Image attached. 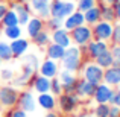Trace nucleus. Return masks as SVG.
I'll list each match as a JSON object with an SVG mask.
<instances>
[{
	"mask_svg": "<svg viewBox=\"0 0 120 117\" xmlns=\"http://www.w3.org/2000/svg\"><path fill=\"white\" fill-rule=\"evenodd\" d=\"M108 117H120V106H117V105H109Z\"/></svg>",
	"mask_w": 120,
	"mask_h": 117,
	"instance_id": "ea45409f",
	"label": "nucleus"
},
{
	"mask_svg": "<svg viewBox=\"0 0 120 117\" xmlns=\"http://www.w3.org/2000/svg\"><path fill=\"white\" fill-rule=\"evenodd\" d=\"M78 103H79V97L75 93H62L59 94V108L62 113L70 114L76 109Z\"/></svg>",
	"mask_w": 120,
	"mask_h": 117,
	"instance_id": "0eeeda50",
	"label": "nucleus"
},
{
	"mask_svg": "<svg viewBox=\"0 0 120 117\" xmlns=\"http://www.w3.org/2000/svg\"><path fill=\"white\" fill-rule=\"evenodd\" d=\"M52 41L53 43H56V44H59V46H62L64 49H67V47H70L71 46V37H70V34H68V30H65V29H56V30H53V34H52Z\"/></svg>",
	"mask_w": 120,
	"mask_h": 117,
	"instance_id": "4468645a",
	"label": "nucleus"
},
{
	"mask_svg": "<svg viewBox=\"0 0 120 117\" xmlns=\"http://www.w3.org/2000/svg\"><path fill=\"white\" fill-rule=\"evenodd\" d=\"M111 55L112 58H114V61H120V44H114V46L111 47Z\"/></svg>",
	"mask_w": 120,
	"mask_h": 117,
	"instance_id": "4c0bfd02",
	"label": "nucleus"
},
{
	"mask_svg": "<svg viewBox=\"0 0 120 117\" xmlns=\"http://www.w3.org/2000/svg\"><path fill=\"white\" fill-rule=\"evenodd\" d=\"M100 18L105 21H112L116 20V12H114V6L112 5H102L100 6Z\"/></svg>",
	"mask_w": 120,
	"mask_h": 117,
	"instance_id": "bb28decb",
	"label": "nucleus"
},
{
	"mask_svg": "<svg viewBox=\"0 0 120 117\" xmlns=\"http://www.w3.org/2000/svg\"><path fill=\"white\" fill-rule=\"evenodd\" d=\"M75 12V3L73 2H62V0H55L50 3V15L52 17H58L64 20L65 17Z\"/></svg>",
	"mask_w": 120,
	"mask_h": 117,
	"instance_id": "f03ea898",
	"label": "nucleus"
},
{
	"mask_svg": "<svg viewBox=\"0 0 120 117\" xmlns=\"http://www.w3.org/2000/svg\"><path fill=\"white\" fill-rule=\"evenodd\" d=\"M11 50H12V56L14 58H20V56H23L24 53L27 52V49H29V41L26 38H17V40H12L11 41Z\"/></svg>",
	"mask_w": 120,
	"mask_h": 117,
	"instance_id": "2eb2a0df",
	"label": "nucleus"
},
{
	"mask_svg": "<svg viewBox=\"0 0 120 117\" xmlns=\"http://www.w3.org/2000/svg\"><path fill=\"white\" fill-rule=\"evenodd\" d=\"M24 64L29 65V67H32L34 70H37V68L40 67V64H38V58H37L35 55H27V56H24Z\"/></svg>",
	"mask_w": 120,
	"mask_h": 117,
	"instance_id": "f704fd0d",
	"label": "nucleus"
},
{
	"mask_svg": "<svg viewBox=\"0 0 120 117\" xmlns=\"http://www.w3.org/2000/svg\"><path fill=\"white\" fill-rule=\"evenodd\" d=\"M62 67L64 70H68V72H78L81 68V64H82V59H81V47L78 46H70L65 49V53L62 56Z\"/></svg>",
	"mask_w": 120,
	"mask_h": 117,
	"instance_id": "f257e3e1",
	"label": "nucleus"
},
{
	"mask_svg": "<svg viewBox=\"0 0 120 117\" xmlns=\"http://www.w3.org/2000/svg\"><path fill=\"white\" fill-rule=\"evenodd\" d=\"M6 11H8V9H6V6L0 3V20H2V18H3V15L6 14Z\"/></svg>",
	"mask_w": 120,
	"mask_h": 117,
	"instance_id": "c03bdc74",
	"label": "nucleus"
},
{
	"mask_svg": "<svg viewBox=\"0 0 120 117\" xmlns=\"http://www.w3.org/2000/svg\"><path fill=\"white\" fill-rule=\"evenodd\" d=\"M71 32V40H73V43L76 44V46H87L88 43H90L91 40H93V30H91V27L85 26V24H82V26H78L75 27L73 30H70Z\"/></svg>",
	"mask_w": 120,
	"mask_h": 117,
	"instance_id": "7ed1b4c3",
	"label": "nucleus"
},
{
	"mask_svg": "<svg viewBox=\"0 0 120 117\" xmlns=\"http://www.w3.org/2000/svg\"><path fill=\"white\" fill-rule=\"evenodd\" d=\"M0 65H2V59H0Z\"/></svg>",
	"mask_w": 120,
	"mask_h": 117,
	"instance_id": "3c124183",
	"label": "nucleus"
},
{
	"mask_svg": "<svg viewBox=\"0 0 120 117\" xmlns=\"http://www.w3.org/2000/svg\"><path fill=\"white\" fill-rule=\"evenodd\" d=\"M62 24H64V20H62V18H58V17H50L49 20H47V27L52 29V30L59 29Z\"/></svg>",
	"mask_w": 120,
	"mask_h": 117,
	"instance_id": "72a5a7b5",
	"label": "nucleus"
},
{
	"mask_svg": "<svg viewBox=\"0 0 120 117\" xmlns=\"http://www.w3.org/2000/svg\"><path fill=\"white\" fill-rule=\"evenodd\" d=\"M111 40H112V43H114V44H119V40H120V24H116V26H114Z\"/></svg>",
	"mask_w": 120,
	"mask_h": 117,
	"instance_id": "e433bc0d",
	"label": "nucleus"
},
{
	"mask_svg": "<svg viewBox=\"0 0 120 117\" xmlns=\"http://www.w3.org/2000/svg\"><path fill=\"white\" fill-rule=\"evenodd\" d=\"M84 18H85V23L87 24H96L97 21H100V6L94 5L93 8H90L88 11L84 12Z\"/></svg>",
	"mask_w": 120,
	"mask_h": 117,
	"instance_id": "b1692460",
	"label": "nucleus"
},
{
	"mask_svg": "<svg viewBox=\"0 0 120 117\" xmlns=\"http://www.w3.org/2000/svg\"><path fill=\"white\" fill-rule=\"evenodd\" d=\"M109 113V103H97L94 108V117H108Z\"/></svg>",
	"mask_w": 120,
	"mask_h": 117,
	"instance_id": "473e14b6",
	"label": "nucleus"
},
{
	"mask_svg": "<svg viewBox=\"0 0 120 117\" xmlns=\"http://www.w3.org/2000/svg\"><path fill=\"white\" fill-rule=\"evenodd\" d=\"M14 11L17 12V17H18V24H20V26H26V24H27V21L30 20L29 9H27L24 5H21V3H15V5H14Z\"/></svg>",
	"mask_w": 120,
	"mask_h": 117,
	"instance_id": "5701e85b",
	"label": "nucleus"
},
{
	"mask_svg": "<svg viewBox=\"0 0 120 117\" xmlns=\"http://www.w3.org/2000/svg\"><path fill=\"white\" fill-rule=\"evenodd\" d=\"M119 44H120V40H119Z\"/></svg>",
	"mask_w": 120,
	"mask_h": 117,
	"instance_id": "603ef678",
	"label": "nucleus"
},
{
	"mask_svg": "<svg viewBox=\"0 0 120 117\" xmlns=\"http://www.w3.org/2000/svg\"><path fill=\"white\" fill-rule=\"evenodd\" d=\"M43 29H44V23H43V20H41L40 17L30 18V20L27 21V24H26V32H27V35H29L30 38H34V37H35L37 34H40Z\"/></svg>",
	"mask_w": 120,
	"mask_h": 117,
	"instance_id": "412c9836",
	"label": "nucleus"
},
{
	"mask_svg": "<svg viewBox=\"0 0 120 117\" xmlns=\"http://www.w3.org/2000/svg\"><path fill=\"white\" fill-rule=\"evenodd\" d=\"M18 94L20 93L14 87H11V85L2 87L0 88V103H2V106L9 108V109L12 106H15L17 105V100H18Z\"/></svg>",
	"mask_w": 120,
	"mask_h": 117,
	"instance_id": "423d86ee",
	"label": "nucleus"
},
{
	"mask_svg": "<svg viewBox=\"0 0 120 117\" xmlns=\"http://www.w3.org/2000/svg\"><path fill=\"white\" fill-rule=\"evenodd\" d=\"M2 108H3V106H2V103H0V111H2Z\"/></svg>",
	"mask_w": 120,
	"mask_h": 117,
	"instance_id": "09e8293b",
	"label": "nucleus"
},
{
	"mask_svg": "<svg viewBox=\"0 0 120 117\" xmlns=\"http://www.w3.org/2000/svg\"><path fill=\"white\" fill-rule=\"evenodd\" d=\"M50 91H52V94H55V96L62 94V84L56 76L50 79Z\"/></svg>",
	"mask_w": 120,
	"mask_h": 117,
	"instance_id": "2f4dec72",
	"label": "nucleus"
},
{
	"mask_svg": "<svg viewBox=\"0 0 120 117\" xmlns=\"http://www.w3.org/2000/svg\"><path fill=\"white\" fill-rule=\"evenodd\" d=\"M47 58L49 59H53V61H61L62 56H64L65 53V49L62 46H59V44L56 43H52V44H47Z\"/></svg>",
	"mask_w": 120,
	"mask_h": 117,
	"instance_id": "4be33fe9",
	"label": "nucleus"
},
{
	"mask_svg": "<svg viewBox=\"0 0 120 117\" xmlns=\"http://www.w3.org/2000/svg\"><path fill=\"white\" fill-rule=\"evenodd\" d=\"M85 23V18H84V12H81V11H75V12H71L68 17H65V20H64V27H65V30H73L75 27H78V26H82V24Z\"/></svg>",
	"mask_w": 120,
	"mask_h": 117,
	"instance_id": "f8f14e48",
	"label": "nucleus"
},
{
	"mask_svg": "<svg viewBox=\"0 0 120 117\" xmlns=\"http://www.w3.org/2000/svg\"><path fill=\"white\" fill-rule=\"evenodd\" d=\"M58 79L62 84V93H75V87H76L78 78L75 76L73 72H68V70L59 72Z\"/></svg>",
	"mask_w": 120,
	"mask_h": 117,
	"instance_id": "9d476101",
	"label": "nucleus"
},
{
	"mask_svg": "<svg viewBox=\"0 0 120 117\" xmlns=\"http://www.w3.org/2000/svg\"><path fill=\"white\" fill-rule=\"evenodd\" d=\"M96 87L97 85L91 84V82L85 81L84 78L82 79H78L76 82V87H75V94L78 97H93L94 96V91H96Z\"/></svg>",
	"mask_w": 120,
	"mask_h": 117,
	"instance_id": "9b49d317",
	"label": "nucleus"
},
{
	"mask_svg": "<svg viewBox=\"0 0 120 117\" xmlns=\"http://www.w3.org/2000/svg\"><path fill=\"white\" fill-rule=\"evenodd\" d=\"M32 40H34V43H35L38 47H44V46H47V44L50 43V35L46 32V30H41V32L37 34Z\"/></svg>",
	"mask_w": 120,
	"mask_h": 117,
	"instance_id": "7c9ffc66",
	"label": "nucleus"
},
{
	"mask_svg": "<svg viewBox=\"0 0 120 117\" xmlns=\"http://www.w3.org/2000/svg\"><path fill=\"white\" fill-rule=\"evenodd\" d=\"M9 117H27V113L23 111L21 108H15V109H12V111H11Z\"/></svg>",
	"mask_w": 120,
	"mask_h": 117,
	"instance_id": "a19ab883",
	"label": "nucleus"
},
{
	"mask_svg": "<svg viewBox=\"0 0 120 117\" xmlns=\"http://www.w3.org/2000/svg\"><path fill=\"white\" fill-rule=\"evenodd\" d=\"M109 105H117L120 106V88L117 91H114V96H112V100H111V103Z\"/></svg>",
	"mask_w": 120,
	"mask_h": 117,
	"instance_id": "79ce46f5",
	"label": "nucleus"
},
{
	"mask_svg": "<svg viewBox=\"0 0 120 117\" xmlns=\"http://www.w3.org/2000/svg\"><path fill=\"white\" fill-rule=\"evenodd\" d=\"M103 2H106V3H108V5H114V3L117 2V0H103Z\"/></svg>",
	"mask_w": 120,
	"mask_h": 117,
	"instance_id": "de8ad7c7",
	"label": "nucleus"
},
{
	"mask_svg": "<svg viewBox=\"0 0 120 117\" xmlns=\"http://www.w3.org/2000/svg\"><path fill=\"white\" fill-rule=\"evenodd\" d=\"M34 72H35V70H34L32 67H29V65L24 64L23 72H21V75L14 81V84H15V85H26V84H27V81H29V79H32Z\"/></svg>",
	"mask_w": 120,
	"mask_h": 117,
	"instance_id": "a878e982",
	"label": "nucleus"
},
{
	"mask_svg": "<svg viewBox=\"0 0 120 117\" xmlns=\"http://www.w3.org/2000/svg\"><path fill=\"white\" fill-rule=\"evenodd\" d=\"M0 76H2L3 81H11V79L14 78V73H12L11 68H3L2 73H0Z\"/></svg>",
	"mask_w": 120,
	"mask_h": 117,
	"instance_id": "58836bf2",
	"label": "nucleus"
},
{
	"mask_svg": "<svg viewBox=\"0 0 120 117\" xmlns=\"http://www.w3.org/2000/svg\"><path fill=\"white\" fill-rule=\"evenodd\" d=\"M94 59H96V64L100 65L103 70L108 68V67H111L112 62H114V58H112V55H111L109 50H105L103 53H100V55L97 56V58H94Z\"/></svg>",
	"mask_w": 120,
	"mask_h": 117,
	"instance_id": "393cba45",
	"label": "nucleus"
},
{
	"mask_svg": "<svg viewBox=\"0 0 120 117\" xmlns=\"http://www.w3.org/2000/svg\"><path fill=\"white\" fill-rule=\"evenodd\" d=\"M94 5H96L94 0H79V3H78V9H79L81 12H85V11H88L90 8H93Z\"/></svg>",
	"mask_w": 120,
	"mask_h": 117,
	"instance_id": "c9c22d12",
	"label": "nucleus"
},
{
	"mask_svg": "<svg viewBox=\"0 0 120 117\" xmlns=\"http://www.w3.org/2000/svg\"><path fill=\"white\" fill-rule=\"evenodd\" d=\"M21 27H20V24H17V26H8V27H5V30H3V34H5V37L8 40H17V38H20L21 37Z\"/></svg>",
	"mask_w": 120,
	"mask_h": 117,
	"instance_id": "c85d7f7f",
	"label": "nucleus"
},
{
	"mask_svg": "<svg viewBox=\"0 0 120 117\" xmlns=\"http://www.w3.org/2000/svg\"><path fill=\"white\" fill-rule=\"evenodd\" d=\"M30 8L40 15V18H47L50 15V0H30Z\"/></svg>",
	"mask_w": 120,
	"mask_h": 117,
	"instance_id": "f3484780",
	"label": "nucleus"
},
{
	"mask_svg": "<svg viewBox=\"0 0 120 117\" xmlns=\"http://www.w3.org/2000/svg\"><path fill=\"white\" fill-rule=\"evenodd\" d=\"M112 96H114V90L109 87L105 82H100L96 87V91H94V100L96 103H111Z\"/></svg>",
	"mask_w": 120,
	"mask_h": 117,
	"instance_id": "6e6552de",
	"label": "nucleus"
},
{
	"mask_svg": "<svg viewBox=\"0 0 120 117\" xmlns=\"http://www.w3.org/2000/svg\"><path fill=\"white\" fill-rule=\"evenodd\" d=\"M2 23H3V26H5V27H8V26H17V24H18L17 12H15L14 9L6 11V14L3 15V18H2Z\"/></svg>",
	"mask_w": 120,
	"mask_h": 117,
	"instance_id": "cd10ccee",
	"label": "nucleus"
},
{
	"mask_svg": "<svg viewBox=\"0 0 120 117\" xmlns=\"http://www.w3.org/2000/svg\"><path fill=\"white\" fill-rule=\"evenodd\" d=\"M112 29H114V24L109 23V21H97L94 24L93 30V38L94 40H100V41H108L111 40V35H112Z\"/></svg>",
	"mask_w": 120,
	"mask_h": 117,
	"instance_id": "39448f33",
	"label": "nucleus"
},
{
	"mask_svg": "<svg viewBox=\"0 0 120 117\" xmlns=\"http://www.w3.org/2000/svg\"><path fill=\"white\" fill-rule=\"evenodd\" d=\"M40 73L43 75V76L52 79L55 76H58V64H56V61H53V59H49L47 58L46 61H43L40 64Z\"/></svg>",
	"mask_w": 120,
	"mask_h": 117,
	"instance_id": "dca6fc26",
	"label": "nucleus"
},
{
	"mask_svg": "<svg viewBox=\"0 0 120 117\" xmlns=\"http://www.w3.org/2000/svg\"><path fill=\"white\" fill-rule=\"evenodd\" d=\"M114 12H116V18H119L120 20V0H117V2L114 3Z\"/></svg>",
	"mask_w": 120,
	"mask_h": 117,
	"instance_id": "37998d69",
	"label": "nucleus"
},
{
	"mask_svg": "<svg viewBox=\"0 0 120 117\" xmlns=\"http://www.w3.org/2000/svg\"><path fill=\"white\" fill-rule=\"evenodd\" d=\"M20 2H27V0H20Z\"/></svg>",
	"mask_w": 120,
	"mask_h": 117,
	"instance_id": "8fccbe9b",
	"label": "nucleus"
},
{
	"mask_svg": "<svg viewBox=\"0 0 120 117\" xmlns=\"http://www.w3.org/2000/svg\"><path fill=\"white\" fill-rule=\"evenodd\" d=\"M103 82L108 84L109 87L120 85V67L111 65V67L103 70Z\"/></svg>",
	"mask_w": 120,
	"mask_h": 117,
	"instance_id": "ddd939ff",
	"label": "nucleus"
},
{
	"mask_svg": "<svg viewBox=\"0 0 120 117\" xmlns=\"http://www.w3.org/2000/svg\"><path fill=\"white\" fill-rule=\"evenodd\" d=\"M87 50H88V56L94 59V58H97L100 53L108 50V44H106V41L94 40V41H90V43L87 44Z\"/></svg>",
	"mask_w": 120,
	"mask_h": 117,
	"instance_id": "a211bd4d",
	"label": "nucleus"
},
{
	"mask_svg": "<svg viewBox=\"0 0 120 117\" xmlns=\"http://www.w3.org/2000/svg\"><path fill=\"white\" fill-rule=\"evenodd\" d=\"M84 79L94 85H99L103 82V68L96 62H90L84 67Z\"/></svg>",
	"mask_w": 120,
	"mask_h": 117,
	"instance_id": "20e7f679",
	"label": "nucleus"
},
{
	"mask_svg": "<svg viewBox=\"0 0 120 117\" xmlns=\"http://www.w3.org/2000/svg\"><path fill=\"white\" fill-rule=\"evenodd\" d=\"M32 88L37 91L38 94L41 93H49L50 91V79L49 78H46V76H43V75H40V76H35L34 78L32 76Z\"/></svg>",
	"mask_w": 120,
	"mask_h": 117,
	"instance_id": "6ab92c4d",
	"label": "nucleus"
},
{
	"mask_svg": "<svg viewBox=\"0 0 120 117\" xmlns=\"http://www.w3.org/2000/svg\"><path fill=\"white\" fill-rule=\"evenodd\" d=\"M17 105H18V108H21L23 111L32 113V111H35V108H37V100H35V97H34V94L30 93V91H21V93L18 94Z\"/></svg>",
	"mask_w": 120,
	"mask_h": 117,
	"instance_id": "1a4fd4ad",
	"label": "nucleus"
},
{
	"mask_svg": "<svg viewBox=\"0 0 120 117\" xmlns=\"http://www.w3.org/2000/svg\"><path fill=\"white\" fill-rule=\"evenodd\" d=\"M37 103L41 106L43 109H46V111H53L56 106V99L53 94L50 93H41L38 94V97H37Z\"/></svg>",
	"mask_w": 120,
	"mask_h": 117,
	"instance_id": "aec40b11",
	"label": "nucleus"
},
{
	"mask_svg": "<svg viewBox=\"0 0 120 117\" xmlns=\"http://www.w3.org/2000/svg\"><path fill=\"white\" fill-rule=\"evenodd\" d=\"M46 117H59V116L56 114L55 111H49V113H47V114H46Z\"/></svg>",
	"mask_w": 120,
	"mask_h": 117,
	"instance_id": "a18cd8bd",
	"label": "nucleus"
},
{
	"mask_svg": "<svg viewBox=\"0 0 120 117\" xmlns=\"http://www.w3.org/2000/svg\"><path fill=\"white\" fill-rule=\"evenodd\" d=\"M76 117H94V116H91V114H85V113H82V114L76 116Z\"/></svg>",
	"mask_w": 120,
	"mask_h": 117,
	"instance_id": "49530a36",
	"label": "nucleus"
},
{
	"mask_svg": "<svg viewBox=\"0 0 120 117\" xmlns=\"http://www.w3.org/2000/svg\"><path fill=\"white\" fill-rule=\"evenodd\" d=\"M12 58H14V56H12L11 46H9L6 41L0 40V59H2V61H11Z\"/></svg>",
	"mask_w": 120,
	"mask_h": 117,
	"instance_id": "c756f323",
	"label": "nucleus"
}]
</instances>
